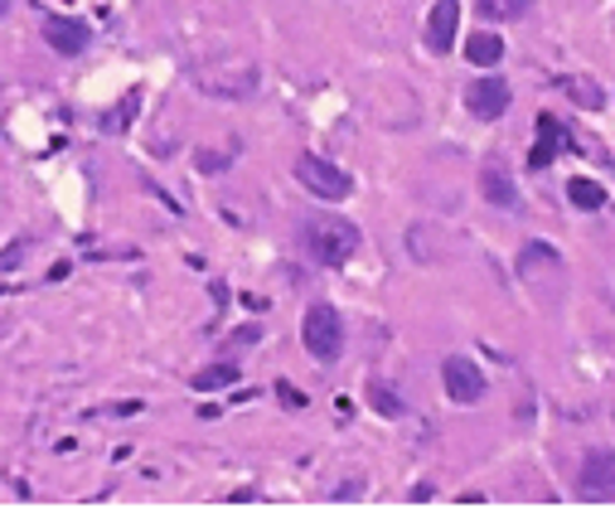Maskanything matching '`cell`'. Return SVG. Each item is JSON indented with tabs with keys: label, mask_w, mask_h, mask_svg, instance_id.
Masks as SVG:
<instances>
[{
	"label": "cell",
	"mask_w": 615,
	"mask_h": 509,
	"mask_svg": "<svg viewBox=\"0 0 615 509\" xmlns=\"http://www.w3.org/2000/svg\"><path fill=\"white\" fill-rule=\"evenodd\" d=\"M301 243L320 267H340L359 252V229L350 219H334V213H315L301 223Z\"/></svg>",
	"instance_id": "obj_1"
},
{
	"label": "cell",
	"mask_w": 615,
	"mask_h": 509,
	"mask_svg": "<svg viewBox=\"0 0 615 509\" xmlns=\"http://www.w3.org/2000/svg\"><path fill=\"white\" fill-rule=\"evenodd\" d=\"M301 340L305 350H311V359H320V365H334L344 350V326H340V311L334 306H311L301 320Z\"/></svg>",
	"instance_id": "obj_2"
},
{
	"label": "cell",
	"mask_w": 615,
	"mask_h": 509,
	"mask_svg": "<svg viewBox=\"0 0 615 509\" xmlns=\"http://www.w3.org/2000/svg\"><path fill=\"white\" fill-rule=\"evenodd\" d=\"M577 495H582V500H592V505L615 500V451H611V447H592V451L582 457Z\"/></svg>",
	"instance_id": "obj_3"
},
{
	"label": "cell",
	"mask_w": 615,
	"mask_h": 509,
	"mask_svg": "<svg viewBox=\"0 0 615 509\" xmlns=\"http://www.w3.org/2000/svg\"><path fill=\"white\" fill-rule=\"evenodd\" d=\"M296 180L311 190L315 199H350V176H344L340 166H330V160H320V156H301L296 160Z\"/></svg>",
	"instance_id": "obj_4"
},
{
	"label": "cell",
	"mask_w": 615,
	"mask_h": 509,
	"mask_svg": "<svg viewBox=\"0 0 615 509\" xmlns=\"http://www.w3.org/2000/svg\"><path fill=\"white\" fill-rule=\"evenodd\" d=\"M441 379H446L451 403H480V398H485V373H480L465 355H451L446 365H441Z\"/></svg>",
	"instance_id": "obj_5"
},
{
	"label": "cell",
	"mask_w": 615,
	"mask_h": 509,
	"mask_svg": "<svg viewBox=\"0 0 615 509\" xmlns=\"http://www.w3.org/2000/svg\"><path fill=\"white\" fill-rule=\"evenodd\" d=\"M510 83L504 78H480V83H471L465 88V107L480 117V122H494V117H504L510 112Z\"/></svg>",
	"instance_id": "obj_6"
},
{
	"label": "cell",
	"mask_w": 615,
	"mask_h": 509,
	"mask_svg": "<svg viewBox=\"0 0 615 509\" xmlns=\"http://www.w3.org/2000/svg\"><path fill=\"white\" fill-rule=\"evenodd\" d=\"M567 146H577V141L567 137V127L557 122L553 112H538V146L528 151V166H533V170H547V166H553V156L567 151Z\"/></svg>",
	"instance_id": "obj_7"
},
{
	"label": "cell",
	"mask_w": 615,
	"mask_h": 509,
	"mask_svg": "<svg viewBox=\"0 0 615 509\" xmlns=\"http://www.w3.org/2000/svg\"><path fill=\"white\" fill-rule=\"evenodd\" d=\"M456 20H461V0H436L432 16H426V49L451 53V44H456Z\"/></svg>",
	"instance_id": "obj_8"
},
{
	"label": "cell",
	"mask_w": 615,
	"mask_h": 509,
	"mask_svg": "<svg viewBox=\"0 0 615 509\" xmlns=\"http://www.w3.org/2000/svg\"><path fill=\"white\" fill-rule=\"evenodd\" d=\"M44 39L53 53H83L88 49V24L69 20V16H49L44 20Z\"/></svg>",
	"instance_id": "obj_9"
},
{
	"label": "cell",
	"mask_w": 615,
	"mask_h": 509,
	"mask_svg": "<svg viewBox=\"0 0 615 509\" xmlns=\"http://www.w3.org/2000/svg\"><path fill=\"white\" fill-rule=\"evenodd\" d=\"M480 190H485V199L494 209H518V190H514V180L504 176L500 166H490L485 176H480Z\"/></svg>",
	"instance_id": "obj_10"
},
{
	"label": "cell",
	"mask_w": 615,
	"mask_h": 509,
	"mask_svg": "<svg viewBox=\"0 0 615 509\" xmlns=\"http://www.w3.org/2000/svg\"><path fill=\"white\" fill-rule=\"evenodd\" d=\"M465 59L480 63V69H494L504 59V39L500 34H471L465 39Z\"/></svg>",
	"instance_id": "obj_11"
},
{
	"label": "cell",
	"mask_w": 615,
	"mask_h": 509,
	"mask_svg": "<svg viewBox=\"0 0 615 509\" xmlns=\"http://www.w3.org/2000/svg\"><path fill=\"white\" fill-rule=\"evenodd\" d=\"M557 92H567L577 107H586V112H596V107H606V92H601L592 78H557Z\"/></svg>",
	"instance_id": "obj_12"
},
{
	"label": "cell",
	"mask_w": 615,
	"mask_h": 509,
	"mask_svg": "<svg viewBox=\"0 0 615 509\" xmlns=\"http://www.w3.org/2000/svg\"><path fill=\"white\" fill-rule=\"evenodd\" d=\"M141 112V92H127L122 102L112 107V112H102V131H122V127H131V117Z\"/></svg>",
	"instance_id": "obj_13"
},
{
	"label": "cell",
	"mask_w": 615,
	"mask_h": 509,
	"mask_svg": "<svg viewBox=\"0 0 615 509\" xmlns=\"http://www.w3.org/2000/svg\"><path fill=\"white\" fill-rule=\"evenodd\" d=\"M528 10H533V0H480V16L485 20H518Z\"/></svg>",
	"instance_id": "obj_14"
},
{
	"label": "cell",
	"mask_w": 615,
	"mask_h": 509,
	"mask_svg": "<svg viewBox=\"0 0 615 509\" xmlns=\"http://www.w3.org/2000/svg\"><path fill=\"white\" fill-rule=\"evenodd\" d=\"M567 199H572L577 209H601V204H606V190H601L596 180H572V184H567Z\"/></svg>",
	"instance_id": "obj_15"
},
{
	"label": "cell",
	"mask_w": 615,
	"mask_h": 509,
	"mask_svg": "<svg viewBox=\"0 0 615 509\" xmlns=\"http://www.w3.org/2000/svg\"><path fill=\"white\" fill-rule=\"evenodd\" d=\"M238 379V365H213L204 373H194V388L199 393H209V388H223V383H233Z\"/></svg>",
	"instance_id": "obj_16"
},
{
	"label": "cell",
	"mask_w": 615,
	"mask_h": 509,
	"mask_svg": "<svg viewBox=\"0 0 615 509\" xmlns=\"http://www.w3.org/2000/svg\"><path fill=\"white\" fill-rule=\"evenodd\" d=\"M369 393H373V408H379V412H383V418H397V412H403V398H397V393H393V388L373 383V388H369Z\"/></svg>",
	"instance_id": "obj_17"
},
{
	"label": "cell",
	"mask_w": 615,
	"mask_h": 509,
	"mask_svg": "<svg viewBox=\"0 0 615 509\" xmlns=\"http://www.w3.org/2000/svg\"><path fill=\"white\" fill-rule=\"evenodd\" d=\"M276 393L286 398V408H305V398H301V393H296V388H291V383H276Z\"/></svg>",
	"instance_id": "obj_18"
},
{
	"label": "cell",
	"mask_w": 615,
	"mask_h": 509,
	"mask_svg": "<svg viewBox=\"0 0 615 509\" xmlns=\"http://www.w3.org/2000/svg\"><path fill=\"white\" fill-rule=\"evenodd\" d=\"M10 16V0H0V20H6Z\"/></svg>",
	"instance_id": "obj_19"
}]
</instances>
